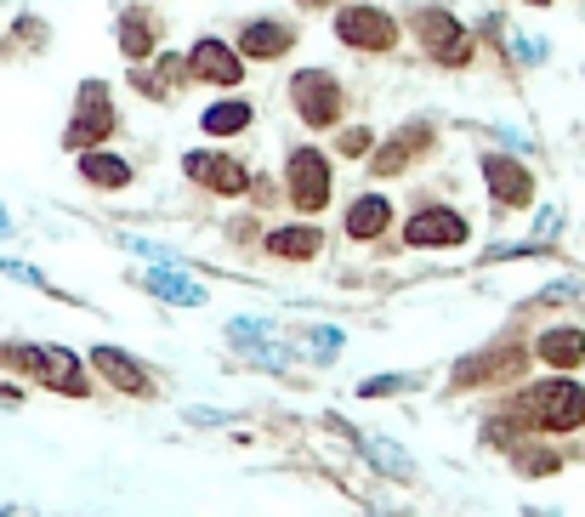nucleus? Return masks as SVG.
<instances>
[{"instance_id":"1","label":"nucleus","mask_w":585,"mask_h":517,"mask_svg":"<svg viewBox=\"0 0 585 517\" xmlns=\"http://www.w3.org/2000/svg\"><path fill=\"white\" fill-rule=\"evenodd\" d=\"M512 415H523V427L534 432H551V438H563V432H580L585 427V387L569 381V376H551V381H534L523 387L518 399H512Z\"/></svg>"},{"instance_id":"2","label":"nucleus","mask_w":585,"mask_h":517,"mask_svg":"<svg viewBox=\"0 0 585 517\" xmlns=\"http://www.w3.org/2000/svg\"><path fill=\"white\" fill-rule=\"evenodd\" d=\"M403 35H415L426 63H438V68H472L477 63V35L449 7H438V0H426V7H415L403 17Z\"/></svg>"},{"instance_id":"3","label":"nucleus","mask_w":585,"mask_h":517,"mask_svg":"<svg viewBox=\"0 0 585 517\" xmlns=\"http://www.w3.org/2000/svg\"><path fill=\"white\" fill-rule=\"evenodd\" d=\"M329 29H336V40L359 58H393L403 46V23L387 7H375V0H347V7H336V23H329Z\"/></svg>"},{"instance_id":"4","label":"nucleus","mask_w":585,"mask_h":517,"mask_svg":"<svg viewBox=\"0 0 585 517\" xmlns=\"http://www.w3.org/2000/svg\"><path fill=\"white\" fill-rule=\"evenodd\" d=\"M290 109L308 131H336L347 119V86L336 68H296L290 74Z\"/></svg>"},{"instance_id":"5","label":"nucleus","mask_w":585,"mask_h":517,"mask_svg":"<svg viewBox=\"0 0 585 517\" xmlns=\"http://www.w3.org/2000/svg\"><path fill=\"white\" fill-rule=\"evenodd\" d=\"M114 131H120L114 91L103 80H80V91H74V114L63 126V148H69V154H86V148H103Z\"/></svg>"},{"instance_id":"6","label":"nucleus","mask_w":585,"mask_h":517,"mask_svg":"<svg viewBox=\"0 0 585 517\" xmlns=\"http://www.w3.org/2000/svg\"><path fill=\"white\" fill-rule=\"evenodd\" d=\"M329 193H336V177H329V154H319V148L296 142L285 154V200L296 216H319L329 211Z\"/></svg>"},{"instance_id":"7","label":"nucleus","mask_w":585,"mask_h":517,"mask_svg":"<svg viewBox=\"0 0 585 517\" xmlns=\"http://www.w3.org/2000/svg\"><path fill=\"white\" fill-rule=\"evenodd\" d=\"M0 364L23 369V376H35L40 387H52V392H69V399H86V392H91L86 364L74 358L69 348H0Z\"/></svg>"},{"instance_id":"8","label":"nucleus","mask_w":585,"mask_h":517,"mask_svg":"<svg viewBox=\"0 0 585 517\" xmlns=\"http://www.w3.org/2000/svg\"><path fill=\"white\" fill-rule=\"evenodd\" d=\"M183 177L194 188L216 193V200H239V193H250V165L239 154H227V148H188V154H183Z\"/></svg>"},{"instance_id":"9","label":"nucleus","mask_w":585,"mask_h":517,"mask_svg":"<svg viewBox=\"0 0 585 517\" xmlns=\"http://www.w3.org/2000/svg\"><path fill=\"white\" fill-rule=\"evenodd\" d=\"M432 148H438V126H432V119H410V126H398L387 142L370 148V177H403Z\"/></svg>"},{"instance_id":"10","label":"nucleus","mask_w":585,"mask_h":517,"mask_svg":"<svg viewBox=\"0 0 585 517\" xmlns=\"http://www.w3.org/2000/svg\"><path fill=\"white\" fill-rule=\"evenodd\" d=\"M296 40H301V23L273 17V12L239 17V35H234V46H239L245 63H285V58L296 52Z\"/></svg>"},{"instance_id":"11","label":"nucleus","mask_w":585,"mask_h":517,"mask_svg":"<svg viewBox=\"0 0 585 517\" xmlns=\"http://www.w3.org/2000/svg\"><path fill=\"white\" fill-rule=\"evenodd\" d=\"M183 58H188L194 86H216V91L245 86V68H250V63L239 58V46H234V40H222V35H199Z\"/></svg>"},{"instance_id":"12","label":"nucleus","mask_w":585,"mask_h":517,"mask_svg":"<svg viewBox=\"0 0 585 517\" xmlns=\"http://www.w3.org/2000/svg\"><path fill=\"white\" fill-rule=\"evenodd\" d=\"M466 239H472V222L449 205H421L403 222V244H410V251H461Z\"/></svg>"},{"instance_id":"13","label":"nucleus","mask_w":585,"mask_h":517,"mask_svg":"<svg viewBox=\"0 0 585 517\" xmlns=\"http://www.w3.org/2000/svg\"><path fill=\"white\" fill-rule=\"evenodd\" d=\"M477 177H483V188H489V200L500 211H528L534 205V171L518 154H500V148H495V154H483Z\"/></svg>"},{"instance_id":"14","label":"nucleus","mask_w":585,"mask_h":517,"mask_svg":"<svg viewBox=\"0 0 585 517\" xmlns=\"http://www.w3.org/2000/svg\"><path fill=\"white\" fill-rule=\"evenodd\" d=\"M114 40H120V52H125V63H148L160 52V40H165V23H160V12L154 7H125L120 12V23H114Z\"/></svg>"},{"instance_id":"15","label":"nucleus","mask_w":585,"mask_h":517,"mask_svg":"<svg viewBox=\"0 0 585 517\" xmlns=\"http://www.w3.org/2000/svg\"><path fill=\"white\" fill-rule=\"evenodd\" d=\"M262 251H267L273 262H313V256L324 251V234H319L313 216H301V222H290V228L262 234Z\"/></svg>"},{"instance_id":"16","label":"nucleus","mask_w":585,"mask_h":517,"mask_svg":"<svg viewBox=\"0 0 585 517\" xmlns=\"http://www.w3.org/2000/svg\"><path fill=\"white\" fill-rule=\"evenodd\" d=\"M74 171H80V182L103 188V193H120V188L137 182V165L109 154V148H86V154H74Z\"/></svg>"},{"instance_id":"17","label":"nucleus","mask_w":585,"mask_h":517,"mask_svg":"<svg viewBox=\"0 0 585 517\" xmlns=\"http://www.w3.org/2000/svg\"><path fill=\"white\" fill-rule=\"evenodd\" d=\"M341 228H347V239H352V244H370V239H381V234L393 228V200H387V193H359V200L347 205Z\"/></svg>"},{"instance_id":"18","label":"nucleus","mask_w":585,"mask_h":517,"mask_svg":"<svg viewBox=\"0 0 585 517\" xmlns=\"http://www.w3.org/2000/svg\"><path fill=\"white\" fill-rule=\"evenodd\" d=\"M528 364L523 348H500V353H472L455 364V387H477V381H506V376H518V369Z\"/></svg>"},{"instance_id":"19","label":"nucleus","mask_w":585,"mask_h":517,"mask_svg":"<svg viewBox=\"0 0 585 517\" xmlns=\"http://www.w3.org/2000/svg\"><path fill=\"white\" fill-rule=\"evenodd\" d=\"M91 369H97V376H103L109 387L132 392V399H148V392H154V381H148V369H142L137 358H125L120 348H91Z\"/></svg>"},{"instance_id":"20","label":"nucleus","mask_w":585,"mask_h":517,"mask_svg":"<svg viewBox=\"0 0 585 517\" xmlns=\"http://www.w3.org/2000/svg\"><path fill=\"white\" fill-rule=\"evenodd\" d=\"M534 358L551 364V369H580L585 364V330L580 325H557L534 336Z\"/></svg>"},{"instance_id":"21","label":"nucleus","mask_w":585,"mask_h":517,"mask_svg":"<svg viewBox=\"0 0 585 517\" xmlns=\"http://www.w3.org/2000/svg\"><path fill=\"white\" fill-rule=\"evenodd\" d=\"M257 126V109L245 103V97H222V103H211L206 114H199V131L206 137H239Z\"/></svg>"},{"instance_id":"22","label":"nucleus","mask_w":585,"mask_h":517,"mask_svg":"<svg viewBox=\"0 0 585 517\" xmlns=\"http://www.w3.org/2000/svg\"><path fill=\"white\" fill-rule=\"evenodd\" d=\"M148 290H154L160 302H176V307H206V285H194L183 267H154V274H148Z\"/></svg>"},{"instance_id":"23","label":"nucleus","mask_w":585,"mask_h":517,"mask_svg":"<svg viewBox=\"0 0 585 517\" xmlns=\"http://www.w3.org/2000/svg\"><path fill=\"white\" fill-rule=\"evenodd\" d=\"M148 63H154V74H160V80H165L176 97H183V91L194 86V74H188V58H183V52H154Z\"/></svg>"},{"instance_id":"24","label":"nucleus","mask_w":585,"mask_h":517,"mask_svg":"<svg viewBox=\"0 0 585 517\" xmlns=\"http://www.w3.org/2000/svg\"><path fill=\"white\" fill-rule=\"evenodd\" d=\"M512 461H518V472H528V478H546V472L563 466L551 450H534V443H512Z\"/></svg>"},{"instance_id":"25","label":"nucleus","mask_w":585,"mask_h":517,"mask_svg":"<svg viewBox=\"0 0 585 517\" xmlns=\"http://www.w3.org/2000/svg\"><path fill=\"white\" fill-rule=\"evenodd\" d=\"M364 450H370V461H381V472H393V478H410L415 466H410V455L403 450H393V443H381V438H359Z\"/></svg>"},{"instance_id":"26","label":"nucleus","mask_w":585,"mask_h":517,"mask_svg":"<svg viewBox=\"0 0 585 517\" xmlns=\"http://www.w3.org/2000/svg\"><path fill=\"white\" fill-rule=\"evenodd\" d=\"M370 148H375L370 126H336V154L341 160H370Z\"/></svg>"},{"instance_id":"27","label":"nucleus","mask_w":585,"mask_h":517,"mask_svg":"<svg viewBox=\"0 0 585 517\" xmlns=\"http://www.w3.org/2000/svg\"><path fill=\"white\" fill-rule=\"evenodd\" d=\"M132 86H137L142 97H154V103H171V97H176V91H171V86L160 80V74H154V68H142V63L132 68Z\"/></svg>"},{"instance_id":"28","label":"nucleus","mask_w":585,"mask_h":517,"mask_svg":"<svg viewBox=\"0 0 585 517\" xmlns=\"http://www.w3.org/2000/svg\"><path fill=\"white\" fill-rule=\"evenodd\" d=\"M403 387H415V376H375L359 392H364V399H387V392H403Z\"/></svg>"},{"instance_id":"29","label":"nucleus","mask_w":585,"mask_h":517,"mask_svg":"<svg viewBox=\"0 0 585 517\" xmlns=\"http://www.w3.org/2000/svg\"><path fill=\"white\" fill-rule=\"evenodd\" d=\"M308 341H313V353H319V358H329V353L341 348V330H313Z\"/></svg>"},{"instance_id":"30","label":"nucleus","mask_w":585,"mask_h":517,"mask_svg":"<svg viewBox=\"0 0 585 517\" xmlns=\"http://www.w3.org/2000/svg\"><path fill=\"white\" fill-rule=\"evenodd\" d=\"M336 7H347V0H296V12H336Z\"/></svg>"},{"instance_id":"31","label":"nucleus","mask_w":585,"mask_h":517,"mask_svg":"<svg viewBox=\"0 0 585 517\" xmlns=\"http://www.w3.org/2000/svg\"><path fill=\"white\" fill-rule=\"evenodd\" d=\"M523 7H551V0H523Z\"/></svg>"}]
</instances>
